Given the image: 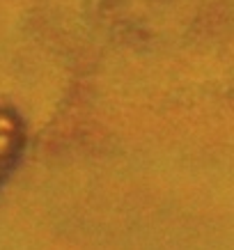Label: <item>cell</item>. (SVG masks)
<instances>
[{
    "label": "cell",
    "mask_w": 234,
    "mask_h": 250,
    "mask_svg": "<svg viewBox=\"0 0 234 250\" xmlns=\"http://www.w3.org/2000/svg\"><path fill=\"white\" fill-rule=\"evenodd\" d=\"M9 136H12V129H7L5 133H0V156H5L9 149Z\"/></svg>",
    "instance_id": "obj_1"
}]
</instances>
